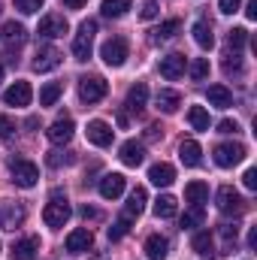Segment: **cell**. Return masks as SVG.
<instances>
[{
	"label": "cell",
	"instance_id": "1",
	"mask_svg": "<svg viewBox=\"0 0 257 260\" xmlns=\"http://www.w3.org/2000/svg\"><path fill=\"white\" fill-rule=\"evenodd\" d=\"M94 34H97V21H94V18H88V21L79 24V34H76V40H73V55H76V61H88V58H91Z\"/></svg>",
	"mask_w": 257,
	"mask_h": 260
},
{
	"label": "cell",
	"instance_id": "19",
	"mask_svg": "<svg viewBox=\"0 0 257 260\" xmlns=\"http://www.w3.org/2000/svg\"><path fill=\"white\" fill-rule=\"evenodd\" d=\"M145 254H148V260H167V254H170V242H167V236L151 233V236L145 239Z\"/></svg>",
	"mask_w": 257,
	"mask_h": 260
},
{
	"label": "cell",
	"instance_id": "36",
	"mask_svg": "<svg viewBox=\"0 0 257 260\" xmlns=\"http://www.w3.org/2000/svg\"><path fill=\"white\" fill-rule=\"evenodd\" d=\"M188 73H191V79L203 82V79L209 76V58H194L191 67H188Z\"/></svg>",
	"mask_w": 257,
	"mask_h": 260
},
{
	"label": "cell",
	"instance_id": "5",
	"mask_svg": "<svg viewBox=\"0 0 257 260\" xmlns=\"http://www.w3.org/2000/svg\"><path fill=\"white\" fill-rule=\"evenodd\" d=\"M106 91H109V85H106L100 76H85V79H79V97H82V103H97V100L106 97Z\"/></svg>",
	"mask_w": 257,
	"mask_h": 260
},
{
	"label": "cell",
	"instance_id": "32",
	"mask_svg": "<svg viewBox=\"0 0 257 260\" xmlns=\"http://www.w3.org/2000/svg\"><path fill=\"white\" fill-rule=\"evenodd\" d=\"M61 94H64V85H61V82H49V85H43V91H40V106H55Z\"/></svg>",
	"mask_w": 257,
	"mask_h": 260
},
{
	"label": "cell",
	"instance_id": "7",
	"mask_svg": "<svg viewBox=\"0 0 257 260\" xmlns=\"http://www.w3.org/2000/svg\"><path fill=\"white\" fill-rule=\"evenodd\" d=\"M30 100H34V88H30V82H24V79L12 82V85L3 91V103H6V106H30Z\"/></svg>",
	"mask_w": 257,
	"mask_h": 260
},
{
	"label": "cell",
	"instance_id": "50",
	"mask_svg": "<svg viewBox=\"0 0 257 260\" xmlns=\"http://www.w3.org/2000/svg\"><path fill=\"white\" fill-rule=\"evenodd\" d=\"M257 245V227H251V233H248V248H254Z\"/></svg>",
	"mask_w": 257,
	"mask_h": 260
},
{
	"label": "cell",
	"instance_id": "25",
	"mask_svg": "<svg viewBox=\"0 0 257 260\" xmlns=\"http://www.w3.org/2000/svg\"><path fill=\"white\" fill-rule=\"evenodd\" d=\"M145 203H148L145 188H133L130 197H127V206H124V215H127V218H139V215H142V209H145Z\"/></svg>",
	"mask_w": 257,
	"mask_h": 260
},
{
	"label": "cell",
	"instance_id": "52",
	"mask_svg": "<svg viewBox=\"0 0 257 260\" xmlns=\"http://www.w3.org/2000/svg\"><path fill=\"white\" fill-rule=\"evenodd\" d=\"M0 79H3V67H0Z\"/></svg>",
	"mask_w": 257,
	"mask_h": 260
},
{
	"label": "cell",
	"instance_id": "44",
	"mask_svg": "<svg viewBox=\"0 0 257 260\" xmlns=\"http://www.w3.org/2000/svg\"><path fill=\"white\" fill-rule=\"evenodd\" d=\"M242 185H245L248 191H254V188H257V170H254V167H248V170H245V176H242Z\"/></svg>",
	"mask_w": 257,
	"mask_h": 260
},
{
	"label": "cell",
	"instance_id": "29",
	"mask_svg": "<svg viewBox=\"0 0 257 260\" xmlns=\"http://www.w3.org/2000/svg\"><path fill=\"white\" fill-rule=\"evenodd\" d=\"M176 212H179V203H176V197L160 194L157 200H154V215H157V218H176Z\"/></svg>",
	"mask_w": 257,
	"mask_h": 260
},
{
	"label": "cell",
	"instance_id": "26",
	"mask_svg": "<svg viewBox=\"0 0 257 260\" xmlns=\"http://www.w3.org/2000/svg\"><path fill=\"white\" fill-rule=\"evenodd\" d=\"M40 248V239L37 236H27V239H21V242H15L12 245V260H34V251Z\"/></svg>",
	"mask_w": 257,
	"mask_h": 260
},
{
	"label": "cell",
	"instance_id": "34",
	"mask_svg": "<svg viewBox=\"0 0 257 260\" xmlns=\"http://www.w3.org/2000/svg\"><path fill=\"white\" fill-rule=\"evenodd\" d=\"M203 221H206V212H203V206H194L188 209L182 218H179V224H182V230H191V227H203Z\"/></svg>",
	"mask_w": 257,
	"mask_h": 260
},
{
	"label": "cell",
	"instance_id": "20",
	"mask_svg": "<svg viewBox=\"0 0 257 260\" xmlns=\"http://www.w3.org/2000/svg\"><path fill=\"white\" fill-rule=\"evenodd\" d=\"M206 100H209V106H218V109H230V106H233V94H230V88H224V85H209Z\"/></svg>",
	"mask_w": 257,
	"mask_h": 260
},
{
	"label": "cell",
	"instance_id": "40",
	"mask_svg": "<svg viewBox=\"0 0 257 260\" xmlns=\"http://www.w3.org/2000/svg\"><path fill=\"white\" fill-rule=\"evenodd\" d=\"M224 70L227 73H242V58L233 52V55H227V61H224Z\"/></svg>",
	"mask_w": 257,
	"mask_h": 260
},
{
	"label": "cell",
	"instance_id": "22",
	"mask_svg": "<svg viewBox=\"0 0 257 260\" xmlns=\"http://www.w3.org/2000/svg\"><path fill=\"white\" fill-rule=\"evenodd\" d=\"M145 103H148V85H145V82H136L127 91V103H124V106H127L130 112H142Z\"/></svg>",
	"mask_w": 257,
	"mask_h": 260
},
{
	"label": "cell",
	"instance_id": "27",
	"mask_svg": "<svg viewBox=\"0 0 257 260\" xmlns=\"http://www.w3.org/2000/svg\"><path fill=\"white\" fill-rule=\"evenodd\" d=\"M185 200H188L191 206H203V203L209 200V185L200 182V179H197V182H188V185H185Z\"/></svg>",
	"mask_w": 257,
	"mask_h": 260
},
{
	"label": "cell",
	"instance_id": "51",
	"mask_svg": "<svg viewBox=\"0 0 257 260\" xmlns=\"http://www.w3.org/2000/svg\"><path fill=\"white\" fill-rule=\"evenodd\" d=\"M82 218H85V221H88V218H97V212H94V209H88V206H85V209H82Z\"/></svg>",
	"mask_w": 257,
	"mask_h": 260
},
{
	"label": "cell",
	"instance_id": "13",
	"mask_svg": "<svg viewBox=\"0 0 257 260\" xmlns=\"http://www.w3.org/2000/svg\"><path fill=\"white\" fill-rule=\"evenodd\" d=\"M148 182H151V185H157V188H170V185L176 182V167H173V164H167V160L154 164V167L148 170Z\"/></svg>",
	"mask_w": 257,
	"mask_h": 260
},
{
	"label": "cell",
	"instance_id": "46",
	"mask_svg": "<svg viewBox=\"0 0 257 260\" xmlns=\"http://www.w3.org/2000/svg\"><path fill=\"white\" fill-rule=\"evenodd\" d=\"M160 133H164L160 124H148V127H145V139H148V142H154V139H160Z\"/></svg>",
	"mask_w": 257,
	"mask_h": 260
},
{
	"label": "cell",
	"instance_id": "17",
	"mask_svg": "<svg viewBox=\"0 0 257 260\" xmlns=\"http://www.w3.org/2000/svg\"><path fill=\"white\" fill-rule=\"evenodd\" d=\"M91 245H94V233H91L88 227H79V230H73V233L67 236V251H73V254L88 251Z\"/></svg>",
	"mask_w": 257,
	"mask_h": 260
},
{
	"label": "cell",
	"instance_id": "38",
	"mask_svg": "<svg viewBox=\"0 0 257 260\" xmlns=\"http://www.w3.org/2000/svg\"><path fill=\"white\" fill-rule=\"evenodd\" d=\"M227 43H230V49H236V52H239V49L248 43V30H245V27H233V30H230V37H227Z\"/></svg>",
	"mask_w": 257,
	"mask_h": 260
},
{
	"label": "cell",
	"instance_id": "3",
	"mask_svg": "<svg viewBox=\"0 0 257 260\" xmlns=\"http://www.w3.org/2000/svg\"><path fill=\"white\" fill-rule=\"evenodd\" d=\"M9 173H12V182H15L18 188H34V185L40 182V170H37V164L21 160V157L9 164Z\"/></svg>",
	"mask_w": 257,
	"mask_h": 260
},
{
	"label": "cell",
	"instance_id": "45",
	"mask_svg": "<svg viewBox=\"0 0 257 260\" xmlns=\"http://www.w3.org/2000/svg\"><path fill=\"white\" fill-rule=\"evenodd\" d=\"M139 15H142L145 21H148V18H154V15H157V0H145V6H142V12H139Z\"/></svg>",
	"mask_w": 257,
	"mask_h": 260
},
{
	"label": "cell",
	"instance_id": "31",
	"mask_svg": "<svg viewBox=\"0 0 257 260\" xmlns=\"http://www.w3.org/2000/svg\"><path fill=\"white\" fill-rule=\"evenodd\" d=\"M130 6H133V0H103L100 3V12L106 18H121V15H127Z\"/></svg>",
	"mask_w": 257,
	"mask_h": 260
},
{
	"label": "cell",
	"instance_id": "41",
	"mask_svg": "<svg viewBox=\"0 0 257 260\" xmlns=\"http://www.w3.org/2000/svg\"><path fill=\"white\" fill-rule=\"evenodd\" d=\"M239 6H242V0H218V9H221L224 15H233V12H239Z\"/></svg>",
	"mask_w": 257,
	"mask_h": 260
},
{
	"label": "cell",
	"instance_id": "8",
	"mask_svg": "<svg viewBox=\"0 0 257 260\" xmlns=\"http://www.w3.org/2000/svg\"><path fill=\"white\" fill-rule=\"evenodd\" d=\"M218 209H221L224 215H242L245 200H242L239 191H233L230 185H224V188H218Z\"/></svg>",
	"mask_w": 257,
	"mask_h": 260
},
{
	"label": "cell",
	"instance_id": "6",
	"mask_svg": "<svg viewBox=\"0 0 257 260\" xmlns=\"http://www.w3.org/2000/svg\"><path fill=\"white\" fill-rule=\"evenodd\" d=\"M70 215H73V209H70V203L64 200H52V203H46V209H43V221H46V227H64L67 221H70Z\"/></svg>",
	"mask_w": 257,
	"mask_h": 260
},
{
	"label": "cell",
	"instance_id": "30",
	"mask_svg": "<svg viewBox=\"0 0 257 260\" xmlns=\"http://www.w3.org/2000/svg\"><path fill=\"white\" fill-rule=\"evenodd\" d=\"M191 248L197 254H203V257H209L212 251H215V239H212V233L209 230H200V233H194L191 239Z\"/></svg>",
	"mask_w": 257,
	"mask_h": 260
},
{
	"label": "cell",
	"instance_id": "49",
	"mask_svg": "<svg viewBox=\"0 0 257 260\" xmlns=\"http://www.w3.org/2000/svg\"><path fill=\"white\" fill-rule=\"evenodd\" d=\"M85 3H88V0H64V6H67V9H82Z\"/></svg>",
	"mask_w": 257,
	"mask_h": 260
},
{
	"label": "cell",
	"instance_id": "11",
	"mask_svg": "<svg viewBox=\"0 0 257 260\" xmlns=\"http://www.w3.org/2000/svg\"><path fill=\"white\" fill-rule=\"evenodd\" d=\"M88 142L91 145H97V148H106V145H112V133L115 130L109 127L106 121H100V118H94V121H88Z\"/></svg>",
	"mask_w": 257,
	"mask_h": 260
},
{
	"label": "cell",
	"instance_id": "23",
	"mask_svg": "<svg viewBox=\"0 0 257 260\" xmlns=\"http://www.w3.org/2000/svg\"><path fill=\"white\" fill-rule=\"evenodd\" d=\"M179 157H182L185 167H200V160H203V148H200V142H197V139H185V142L179 145Z\"/></svg>",
	"mask_w": 257,
	"mask_h": 260
},
{
	"label": "cell",
	"instance_id": "16",
	"mask_svg": "<svg viewBox=\"0 0 257 260\" xmlns=\"http://www.w3.org/2000/svg\"><path fill=\"white\" fill-rule=\"evenodd\" d=\"M24 221V209L18 203H0V227L3 230H15Z\"/></svg>",
	"mask_w": 257,
	"mask_h": 260
},
{
	"label": "cell",
	"instance_id": "43",
	"mask_svg": "<svg viewBox=\"0 0 257 260\" xmlns=\"http://www.w3.org/2000/svg\"><path fill=\"white\" fill-rule=\"evenodd\" d=\"M221 236H224V242H236L239 227H236V224H224V227H221Z\"/></svg>",
	"mask_w": 257,
	"mask_h": 260
},
{
	"label": "cell",
	"instance_id": "15",
	"mask_svg": "<svg viewBox=\"0 0 257 260\" xmlns=\"http://www.w3.org/2000/svg\"><path fill=\"white\" fill-rule=\"evenodd\" d=\"M118 157H121L124 167H139V164L145 160V145L136 142V139H127V142L118 148Z\"/></svg>",
	"mask_w": 257,
	"mask_h": 260
},
{
	"label": "cell",
	"instance_id": "4",
	"mask_svg": "<svg viewBox=\"0 0 257 260\" xmlns=\"http://www.w3.org/2000/svg\"><path fill=\"white\" fill-rule=\"evenodd\" d=\"M245 160V145L242 142H221V145H215V164L218 167H236V164H242Z\"/></svg>",
	"mask_w": 257,
	"mask_h": 260
},
{
	"label": "cell",
	"instance_id": "24",
	"mask_svg": "<svg viewBox=\"0 0 257 260\" xmlns=\"http://www.w3.org/2000/svg\"><path fill=\"white\" fill-rule=\"evenodd\" d=\"M194 43L200 46V49H212L215 46V34H212V24L206 21V18H200V21H194Z\"/></svg>",
	"mask_w": 257,
	"mask_h": 260
},
{
	"label": "cell",
	"instance_id": "2",
	"mask_svg": "<svg viewBox=\"0 0 257 260\" xmlns=\"http://www.w3.org/2000/svg\"><path fill=\"white\" fill-rule=\"evenodd\" d=\"M127 40L124 37H112V40H106L103 46H100V58H103V64L106 67H121L127 61Z\"/></svg>",
	"mask_w": 257,
	"mask_h": 260
},
{
	"label": "cell",
	"instance_id": "35",
	"mask_svg": "<svg viewBox=\"0 0 257 260\" xmlns=\"http://www.w3.org/2000/svg\"><path fill=\"white\" fill-rule=\"evenodd\" d=\"M179 30H182V21H179V18H170V21H164V24L154 30V40H173Z\"/></svg>",
	"mask_w": 257,
	"mask_h": 260
},
{
	"label": "cell",
	"instance_id": "28",
	"mask_svg": "<svg viewBox=\"0 0 257 260\" xmlns=\"http://www.w3.org/2000/svg\"><path fill=\"white\" fill-rule=\"evenodd\" d=\"M0 37H3V43L6 46H21L24 43V37H27V30H24V24H18V21H6L3 24V30H0Z\"/></svg>",
	"mask_w": 257,
	"mask_h": 260
},
{
	"label": "cell",
	"instance_id": "37",
	"mask_svg": "<svg viewBox=\"0 0 257 260\" xmlns=\"http://www.w3.org/2000/svg\"><path fill=\"white\" fill-rule=\"evenodd\" d=\"M130 221H133V218L121 215V218H118V221H115V224L109 227V239H112V242H118V239H121V236L127 233V230H130Z\"/></svg>",
	"mask_w": 257,
	"mask_h": 260
},
{
	"label": "cell",
	"instance_id": "48",
	"mask_svg": "<svg viewBox=\"0 0 257 260\" xmlns=\"http://www.w3.org/2000/svg\"><path fill=\"white\" fill-rule=\"evenodd\" d=\"M245 15H248L251 21L257 18V0H248V9H245Z\"/></svg>",
	"mask_w": 257,
	"mask_h": 260
},
{
	"label": "cell",
	"instance_id": "42",
	"mask_svg": "<svg viewBox=\"0 0 257 260\" xmlns=\"http://www.w3.org/2000/svg\"><path fill=\"white\" fill-rule=\"evenodd\" d=\"M12 130H15V121H12L9 115H0V139L12 136Z\"/></svg>",
	"mask_w": 257,
	"mask_h": 260
},
{
	"label": "cell",
	"instance_id": "21",
	"mask_svg": "<svg viewBox=\"0 0 257 260\" xmlns=\"http://www.w3.org/2000/svg\"><path fill=\"white\" fill-rule=\"evenodd\" d=\"M179 106H182V94L179 91H173V88H160L157 91V109L160 112L173 115V112H179Z\"/></svg>",
	"mask_w": 257,
	"mask_h": 260
},
{
	"label": "cell",
	"instance_id": "47",
	"mask_svg": "<svg viewBox=\"0 0 257 260\" xmlns=\"http://www.w3.org/2000/svg\"><path fill=\"white\" fill-rule=\"evenodd\" d=\"M218 133H239V124L230 121V118H224V121L218 124Z\"/></svg>",
	"mask_w": 257,
	"mask_h": 260
},
{
	"label": "cell",
	"instance_id": "33",
	"mask_svg": "<svg viewBox=\"0 0 257 260\" xmlns=\"http://www.w3.org/2000/svg\"><path fill=\"white\" fill-rule=\"evenodd\" d=\"M188 121H191L194 130L206 133V130H209V109H206V106H191V109H188Z\"/></svg>",
	"mask_w": 257,
	"mask_h": 260
},
{
	"label": "cell",
	"instance_id": "10",
	"mask_svg": "<svg viewBox=\"0 0 257 260\" xmlns=\"http://www.w3.org/2000/svg\"><path fill=\"white\" fill-rule=\"evenodd\" d=\"M73 133H76V124H73L70 115H61L58 121H52V127L46 130V136H49L55 145H67V142L73 139Z\"/></svg>",
	"mask_w": 257,
	"mask_h": 260
},
{
	"label": "cell",
	"instance_id": "9",
	"mask_svg": "<svg viewBox=\"0 0 257 260\" xmlns=\"http://www.w3.org/2000/svg\"><path fill=\"white\" fill-rule=\"evenodd\" d=\"M67 30H70V24H67L64 15H43V21L37 27V34L46 37V40H58V37H64Z\"/></svg>",
	"mask_w": 257,
	"mask_h": 260
},
{
	"label": "cell",
	"instance_id": "12",
	"mask_svg": "<svg viewBox=\"0 0 257 260\" xmlns=\"http://www.w3.org/2000/svg\"><path fill=\"white\" fill-rule=\"evenodd\" d=\"M124 185H127V179L121 173H106L100 179V197L103 200H118V197L124 194Z\"/></svg>",
	"mask_w": 257,
	"mask_h": 260
},
{
	"label": "cell",
	"instance_id": "14",
	"mask_svg": "<svg viewBox=\"0 0 257 260\" xmlns=\"http://www.w3.org/2000/svg\"><path fill=\"white\" fill-rule=\"evenodd\" d=\"M185 55H167V58H160V76L164 79H170V82H176V79H182L185 76Z\"/></svg>",
	"mask_w": 257,
	"mask_h": 260
},
{
	"label": "cell",
	"instance_id": "18",
	"mask_svg": "<svg viewBox=\"0 0 257 260\" xmlns=\"http://www.w3.org/2000/svg\"><path fill=\"white\" fill-rule=\"evenodd\" d=\"M58 64H61V52H58L55 46H46V49H40V52H37L34 70H37V73H49V70H55Z\"/></svg>",
	"mask_w": 257,
	"mask_h": 260
},
{
	"label": "cell",
	"instance_id": "39",
	"mask_svg": "<svg viewBox=\"0 0 257 260\" xmlns=\"http://www.w3.org/2000/svg\"><path fill=\"white\" fill-rule=\"evenodd\" d=\"M12 3H15V9L24 12V15H34V12H40V9L46 6V0H12Z\"/></svg>",
	"mask_w": 257,
	"mask_h": 260
}]
</instances>
